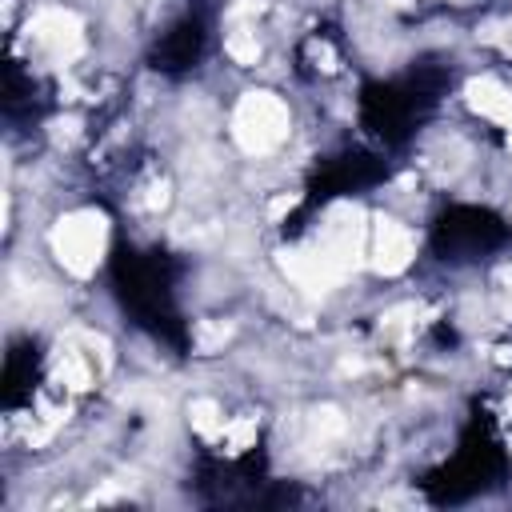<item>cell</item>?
I'll return each instance as SVG.
<instances>
[{"mask_svg": "<svg viewBox=\"0 0 512 512\" xmlns=\"http://www.w3.org/2000/svg\"><path fill=\"white\" fill-rule=\"evenodd\" d=\"M108 244V220L96 208H76L56 220L52 228V252L72 276H92L104 260Z\"/></svg>", "mask_w": 512, "mask_h": 512, "instance_id": "cell-1", "label": "cell"}, {"mask_svg": "<svg viewBox=\"0 0 512 512\" xmlns=\"http://www.w3.org/2000/svg\"><path fill=\"white\" fill-rule=\"evenodd\" d=\"M232 136L244 152L264 156L288 140V108L272 92H244L232 112Z\"/></svg>", "mask_w": 512, "mask_h": 512, "instance_id": "cell-2", "label": "cell"}, {"mask_svg": "<svg viewBox=\"0 0 512 512\" xmlns=\"http://www.w3.org/2000/svg\"><path fill=\"white\" fill-rule=\"evenodd\" d=\"M28 40L52 60V64H68L84 52V28L72 12L64 8H40L28 24Z\"/></svg>", "mask_w": 512, "mask_h": 512, "instance_id": "cell-3", "label": "cell"}, {"mask_svg": "<svg viewBox=\"0 0 512 512\" xmlns=\"http://www.w3.org/2000/svg\"><path fill=\"white\" fill-rule=\"evenodd\" d=\"M412 252H416V240H412V232H408L400 220H392V216H376V220H372L364 256H368V264H372L380 276L404 272V268L412 264Z\"/></svg>", "mask_w": 512, "mask_h": 512, "instance_id": "cell-4", "label": "cell"}, {"mask_svg": "<svg viewBox=\"0 0 512 512\" xmlns=\"http://www.w3.org/2000/svg\"><path fill=\"white\" fill-rule=\"evenodd\" d=\"M464 100L472 112L488 116V120H500V124H512V92L492 80V76H480V80H468L464 88Z\"/></svg>", "mask_w": 512, "mask_h": 512, "instance_id": "cell-5", "label": "cell"}, {"mask_svg": "<svg viewBox=\"0 0 512 512\" xmlns=\"http://www.w3.org/2000/svg\"><path fill=\"white\" fill-rule=\"evenodd\" d=\"M52 376H56V384H64L68 392H84V388H92L96 368H92V360H88L84 352L60 348V356H56V364H52Z\"/></svg>", "mask_w": 512, "mask_h": 512, "instance_id": "cell-6", "label": "cell"}, {"mask_svg": "<svg viewBox=\"0 0 512 512\" xmlns=\"http://www.w3.org/2000/svg\"><path fill=\"white\" fill-rule=\"evenodd\" d=\"M188 420H192V428L200 436H220L224 432V416H220L216 400H192L188 404Z\"/></svg>", "mask_w": 512, "mask_h": 512, "instance_id": "cell-7", "label": "cell"}, {"mask_svg": "<svg viewBox=\"0 0 512 512\" xmlns=\"http://www.w3.org/2000/svg\"><path fill=\"white\" fill-rule=\"evenodd\" d=\"M224 448L228 452H244L252 440H256V416H236V420H224Z\"/></svg>", "mask_w": 512, "mask_h": 512, "instance_id": "cell-8", "label": "cell"}, {"mask_svg": "<svg viewBox=\"0 0 512 512\" xmlns=\"http://www.w3.org/2000/svg\"><path fill=\"white\" fill-rule=\"evenodd\" d=\"M224 48H228V56H232L236 64H256V56H260V44H256L252 32H232V36L224 40Z\"/></svg>", "mask_w": 512, "mask_h": 512, "instance_id": "cell-9", "label": "cell"}, {"mask_svg": "<svg viewBox=\"0 0 512 512\" xmlns=\"http://www.w3.org/2000/svg\"><path fill=\"white\" fill-rule=\"evenodd\" d=\"M228 336H232V328H228L224 320H204V324H196V348H200V352H216Z\"/></svg>", "mask_w": 512, "mask_h": 512, "instance_id": "cell-10", "label": "cell"}, {"mask_svg": "<svg viewBox=\"0 0 512 512\" xmlns=\"http://www.w3.org/2000/svg\"><path fill=\"white\" fill-rule=\"evenodd\" d=\"M312 56H316V60H324V68H328V72H332V68H336V64H332V60H336V56H332V52H328V48H324V44H312Z\"/></svg>", "mask_w": 512, "mask_h": 512, "instance_id": "cell-11", "label": "cell"}, {"mask_svg": "<svg viewBox=\"0 0 512 512\" xmlns=\"http://www.w3.org/2000/svg\"><path fill=\"white\" fill-rule=\"evenodd\" d=\"M292 204H296V196H280V200H276V204H272V220H276V216H280V212H288V208H292Z\"/></svg>", "mask_w": 512, "mask_h": 512, "instance_id": "cell-12", "label": "cell"}, {"mask_svg": "<svg viewBox=\"0 0 512 512\" xmlns=\"http://www.w3.org/2000/svg\"><path fill=\"white\" fill-rule=\"evenodd\" d=\"M508 412H512V392H508Z\"/></svg>", "mask_w": 512, "mask_h": 512, "instance_id": "cell-13", "label": "cell"}]
</instances>
